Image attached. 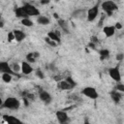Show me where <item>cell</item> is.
<instances>
[{"mask_svg":"<svg viewBox=\"0 0 124 124\" xmlns=\"http://www.w3.org/2000/svg\"><path fill=\"white\" fill-rule=\"evenodd\" d=\"M2 105H3V101H2V99L0 97V107H2Z\"/></svg>","mask_w":124,"mask_h":124,"instance_id":"obj_35","label":"cell"},{"mask_svg":"<svg viewBox=\"0 0 124 124\" xmlns=\"http://www.w3.org/2000/svg\"><path fill=\"white\" fill-rule=\"evenodd\" d=\"M12 78H13V75H11V74H3L2 75V79L6 83L11 82L12 81Z\"/></svg>","mask_w":124,"mask_h":124,"instance_id":"obj_20","label":"cell"},{"mask_svg":"<svg viewBox=\"0 0 124 124\" xmlns=\"http://www.w3.org/2000/svg\"><path fill=\"white\" fill-rule=\"evenodd\" d=\"M109 94H110V97H111L112 101H113L115 104H118V103L120 102V100H121V98H122V94H121L120 92H118V91H116V90H112Z\"/></svg>","mask_w":124,"mask_h":124,"instance_id":"obj_16","label":"cell"},{"mask_svg":"<svg viewBox=\"0 0 124 124\" xmlns=\"http://www.w3.org/2000/svg\"><path fill=\"white\" fill-rule=\"evenodd\" d=\"M37 22L39 24H41V25H47V24H49L50 21H49V18L48 17H46L45 16H40L37 18Z\"/></svg>","mask_w":124,"mask_h":124,"instance_id":"obj_18","label":"cell"},{"mask_svg":"<svg viewBox=\"0 0 124 124\" xmlns=\"http://www.w3.org/2000/svg\"><path fill=\"white\" fill-rule=\"evenodd\" d=\"M65 80H66V81H67V82H68V83H69V84H70V85H71L73 88H74V87L77 85V82H76V81H75V80H74V79H73L71 77L66 78V79H65Z\"/></svg>","mask_w":124,"mask_h":124,"instance_id":"obj_23","label":"cell"},{"mask_svg":"<svg viewBox=\"0 0 124 124\" xmlns=\"http://www.w3.org/2000/svg\"><path fill=\"white\" fill-rule=\"evenodd\" d=\"M108 74H109L110 78H111L114 81L120 82V80H121V74H120V72H119V70H118L117 67L110 68V69L108 70Z\"/></svg>","mask_w":124,"mask_h":124,"instance_id":"obj_6","label":"cell"},{"mask_svg":"<svg viewBox=\"0 0 124 124\" xmlns=\"http://www.w3.org/2000/svg\"><path fill=\"white\" fill-rule=\"evenodd\" d=\"M8 38H9V41H13V40L15 39L13 32H10V33H9V35H8Z\"/></svg>","mask_w":124,"mask_h":124,"instance_id":"obj_30","label":"cell"},{"mask_svg":"<svg viewBox=\"0 0 124 124\" xmlns=\"http://www.w3.org/2000/svg\"><path fill=\"white\" fill-rule=\"evenodd\" d=\"M99 14V5H95L92 8H90L87 12H86V18L88 21H93L95 20V18L97 17Z\"/></svg>","mask_w":124,"mask_h":124,"instance_id":"obj_4","label":"cell"},{"mask_svg":"<svg viewBox=\"0 0 124 124\" xmlns=\"http://www.w3.org/2000/svg\"><path fill=\"white\" fill-rule=\"evenodd\" d=\"M116 59L119 60V61H122V59H123V53H118L116 55Z\"/></svg>","mask_w":124,"mask_h":124,"instance_id":"obj_29","label":"cell"},{"mask_svg":"<svg viewBox=\"0 0 124 124\" xmlns=\"http://www.w3.org/2000/svg\"><path fill=\"white\" fill-rule=\"evenodd\" d=\"M13 34H14V37H15V40L16 42H21L25 39V34L23 31L19 30V29H15L13 31Z\"/></svg>","mask_w":124,"mask_h":124,"instance_id":"obj_12","label":"cell"},{"mask_svg":"<svg viewBox=\"0 0 124 124\" xmlns=\"http://www.w3.org/2000/svg\"><path fill=\"white\" fill-rule=\"evenodd\" d=\"M2 26H3V21H2V18L0 16V27H2Z\"/></svg>","mask_w":124,"mask_h":124,"instance_id":"obj_33","label":"cell"},{"mask_svg":"<svg viewBox=\"0 0 124 124\" xmlns=\"http://www.w3.org/2000/svg\"><path fill=\"white\" fill-rule=\"evenodd\" d=\"M81 93L84 95V96H86V97H88V98H90V99H97L98 97H99V94H98V92H97V90L94 88V87H91V86H87V87H84L82 90H81Z\"/></svg>","mask_w":124,"mask_h":124,"instance_id":"obj_3","label":"cell"},{"mask_svg":"<svg viewBox=\"0 0 124 124\" xmlns=\"http://www.w3.org/2000/svg\"><path fill=\"white\" fill-rule=\"evenodd\" d=\"M58 23H59V25L64 29V31L65 32H68V28H67V23H66V21L64 20V19H61V18H58Z\"/></svg>","mask_w":124,"mask_h":124,"instance_id":"obj_21","label":"cell"},{"mask_svg":"<svg viewBox=\"0 0 124 124\" xmlns=\"http://www.w3.org/2000/svg\"><path fill=\"white\" fill-rule=\"evenodd\" d=\"M27 101H28V100L24 98V103H25V105H26V106H28V102H27Z\"/></svg>","mask_w":124,"mask_h":124,"instance_id":"obj_34","label":"cell"},{"mask_svg":"<svg viewBox=\"0 0 124 124\" xmlns=\"http://www.w3.org/2000/svg\"><path fill=\"white\" fill-rule=\"evenodd\" d=\"M11 69H12V71H13L14 73L17 74V72L20 71V66H19L18 64H13V65L11 66Z\"/></svg>","mask_w":124,"mask_h":124,"instance_id":"obj_24","label":"cell"},{"mask_svg":"<svg viewBox=\"0 0 124 124\" xmlns=\"http://www.w3.org/2000/svg\"><path fill=\"white\" fill-rule=\"evenodd\" d=\"M114 27H115V29H121V28H122V25H121L119 22H117V23L114 25Z\"/></svg>","mask_w":124,"mask_h":124,"instance_id":"obj_31","label":"cell"},{"mask_svg":"<svg viewBox=\"0 0 124 124\" xmlns=\"http://www.w3.org/2000/svg\"><path fill=\"white\" fill-rule=\"evenodd\" d=\"M55 115H56V118L60 124H65L69 120V116L65 110H57Z\"/></svg>","mask_w":124,"mask_h":124,"instance_id":"obj_7","label":"cell"},{"mask_svg":"<svg viewBox=\"0 0 124 124\" xmlns=\"http://www.w3.org/2000/svg\"><path fill=\"white\" fill-rule=\"evenodd\" d=\"M26 60H27L28 62H31V63H35V62H36V58L34 57L33 52H29V53L26 55Z\"/></svg>","mask_w":124,"mask_h":124,"instance_id":"obj_22","label":"cell"},{"mask_svg":"<svg viewBox=\"0 0 124 124\" xmlns=\"http://www.w3.org/2000/svg\"><path fill=\"white\" fill-rule=\"evenodd\" d=\"M3 119L8 123V124H23L18 118L13 115H3Z\"/></svg>","mask_w":124,"mask_h":124,"instance_id":"obj_11","label":"cell"},{"mask_svg":"<svg viewBox=\"0 0 124 124\" xmlns=\"http://www.w3.org/2000/svg\"><path fill=\"white\" fill-rule=\"evenodd\" d=\"M15 14H16V17H20L21 19H22V18H27V17H28V16L26 15V13H25L23 7L16 8V9H15Z\"/></svg>","mask_w":124,"mask_h":124,"instance_id":"obj_15","label":"cell"},{"mask_svg":"<svg viewBox=\"0 0 124 124\" xmlns=\"http://www.w3.org/2000/svg\"><path fill=\"white\" fill-rule=\"evenodd\" d=\"M53 16H55V17H56V18H58V16H57V14H54V15H53Z\"/></svg>","mask_w":124,"mask_h":124,"instance_id":"obj_37","label":"cell"},{"mask_svg":"<svg viewBox=\"0 0 124 124\" xmlns=\"http://www.w3.org/2000/svg\"><path fill=\"white\" fill-rule=\"evenodd\" d=\"M83 124H90V123H89L88 121H84V123H83Z\"/></svg>","mask_w":124,"mask_h":124,"instance_id":"obj_38","label":"cell"},{"mask_svg":"<svg viewBox=\"0 0 124 124\" xmlns=\"http://www.w3.org/2000/svg\"><path fill=\"white\" fill-rule=\"evenodd\" d=\"M101 7H102L103 11L106 12L108 16H111V15H112V12L117 9L116 4H115L113 1H110V0H109V1H105V2H103V3L101 4Z\"/></svg>","mask_w":124,"mask_h":124,"instance_id":"obj_2","label":"cell"},{"mask_svg":"<svg viewBox=\"0 0 124 124\" xmlns=\"http://www.w3.org/2000/svg\"><path fill=\"white\" fill-rule=\"evenodd\" d=\"M103 32L106 35V37H111L114 35L115 33V27L112 25H108V26H105L103 28Z\"/></svg>","mask_w":124,"mask_h":124,"instance_id":"obj_13","label":"cell"},{"mask_svg":"<svg viewBox=\"0 0 124 124\" xmlns=\"http://www.w3.org/2000/svg\"><path fill=\"white\" fill-rule=\"evenodd\" d=\"M21 24L23 26H26V27H31V26H33V21L31 19H29L28 17L27 18H22L21 19Z\"/></svg>","mask_w":124,"mask_h":124,"instance_id":"obj_19","label":"cell"},{"mask_svg":"<svg viewBox=\"0 0 124 124\" xmlns=\"http://www.w3.org/2000/svg\"><path fill=\"white\" fill-rule=\"evenodd\" d=\"M100 54H101L102 58H105V57H108L109 55V51L108 49H101L100 50Z\"/></svg>","mask_w":124,"mask_h":124,"instance_id":"obj_25","label":"cell"},{"mask_svg":"<svg viewBox=\"0 0 124 124\" xmlns=\"http://www.w3.org/2000/svg\"><path fill=\"white\" fill-rule=\"evenodd\" d=\"M2 107L5 108H9V109H18L20 107V102L18 101V99L15 97H8L3 102Z\"/></svg>","mask_w":124,"mask_h":124,"instance_id":"obj_1","label":"cell"},{"mask_svg":"<svg viewBox=\"0 0 124 124\" xmlns=\"http://www.w3.org/2000/svg\"><path fill=\"white\" fill-rule=\"evenodd\" d=\"M36 76H37V77H39V78H41V79H43V78H45L44 73L42 72V70H41V69H37V70H36Z\"/></svg>","mask_w":124,"mask_h":124,"instance_id":"obj_27","label":"cell"},{"mask_svg":"<svg viewBox=\"0 0 124 124\" xmlns=\"http://www.w3.org/2000/svg\"><path fill=\"white\" fill-rule=\"evenodd\" d=\"M23 9L26 13V15L29 16H39L40 15V11L33 5L29 4V3H25L23 6Z\"/></svg>","mask_w":124,"mask_h":124,"instance_id":"obj_5","label":"cell"},{"mask_svg":"<svg viewBox=\"0 0 124 124\" xmlns=\"http://www.w3.org/2000/svg\"><path fill=\"white\" fill-rule=\"evenodd\" d=\"M39 97H40V99H41L45 104H49V103L51 102V100H52L51 95H50L47 91H45V90H43V91H41V92L39 93Z\"/></svg>","mask_w":124,"mask_h":124,"instance_id":"obj_9","label":"cell"},{"mask_svg":"<svg viewBox=\"0 0 124 124\" xmlns=\"http://www.w3.org/2000/svg\"><path fill=\"white\" fill-rule=\"evenodd\" d=\"M115 90H116V91H118V92H120V93L124 92V85H123L122 83L118 82V84H117V85H116V87H115Z\"/></svg>","mask_w":124,"mask_h":124,"instance_id":"obj_26","label":"cell"},{"mask_svg":"<svg viewBox=\"0 0 124 124\" xmlns=\"http://www.w3.org/2000/svg\"><path fill=\"white\" fill-rule=\"evenodd\" d=\"M0 73L2 74H11V75H17L16 73H14L11 69V66L8 64V62L5 61H1L0 62Z\"/></svg>","mask_w":124,"mask_h":124,"instance_id":"obj_8","label":"cell"},{"mask_svg":"<svg viewBox=\"0 0 124 124\" xmlns=\"http://www.w3.org/2000/svg\"><path fill=\"white\" fill-rule=\"evenodd\" d=\"M47 38L50 39L51 41H53V42L56 43V44H60V42H61L58 33L55 32V31H49V32L47 33Z\"/></svg>","mask_w":124,"mask_h":124,"instance_id":"obj_14","label":"cell"},{"mask_svg":"<svg viewBox=\"0 0 124 124\" xmlns=\"http://www.w3.org/2000/svg\"><path fill=\"white\" fill-rule=\"evenodd\" d=\"M45 41H46L48 45H50V46H56V43H54L53 41H51V40H50V39H48L47 37L45 39Z\"/></svg>","mask_w":124,"mask_h":124,"instance_id":"obj_28","label":"cell"},{"mask_svg":"<svg viewBox=\"0 0 124 124\" xmlns=\"http://www.w3.org/2000/svg\"><path fill=\"white\" fill-rule=\"evenodd\" d=\"M57 86H58V88L61 89V90H70V89L73 88L66 80H60V81H58Z\"/></svg>","mask_w":124,"mask_h":124,"instance_id":"obj_17","label":"cell"},{"mask_svg":"<svg viewBox=\"0 0 124 124\" xmlns=\"http://www.w3.org/2000/svg\"><path fill=\"white\" fill-rule=\"evenodd\" d=\"M27 97H28L29 99H34V96H33L32 94H27Z\"/></svg>","mask_w":124,"mask_h":124,"instance_id":"obj_32","label":"cell"},{"mask_svg":"<svg viewBox=\"0 0 124 124\" xmlns=\"http://www.w3.org/2000/svg\"><path fill=\"white\" fill-rule=\"evenodd\" d=\"M41 3H42V4H46V3H48V1H42Z\"/></svg>","mask_w":124,"mask_h":124,"instance_id":"obj_36","label":"cell"},{"mask_svg":"<svg viewBox=\"0 0 124 124\" xmlns=\"http://www.w3.org/2000/svg\"><path fill=\"white\" fill-rule=\"evenodd\" d=\"M20 71L24 75H29L33 72V68L28 62H22L20 65Z\"/></svg>","mask_w":124,"mask_h":124,"instance_id":"obj_10","label":"cell"}]
</instances>
